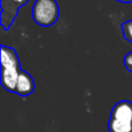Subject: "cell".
<instances>
[{
  "mask_svg": "<svg viewBox=\"0 0 132 132\" xmlns=\"http://www.w3.org/2000/svg\"><path fill=\"white\" fill-rule=\"evenodd\" d=\"M109 132H132V102L122 100L116 103L108 121Z\"/></svg>",
  "mask_w": 132,
  "mask_h": 132,
  "instance_id": "obj_2",
  "label": "cell"
},
{
  "mask_svg": "<svg viewBox=\"0 0 132 132\" xmlns=\"http://www.w3.org/2000/svg\"><path fill=\"white\" fill-rule=\"evenodd\" d=\"M124 65L126 69L130 72H132V52L128 53L124 58Z\"/></svg>",
  "mask_w": 132,
  "mask_h": 132,
  "instance_id": "obj_7",
  "label": "cell"
},
{
  "mask_svg": "<svg viewBox=\"0 0 132 132\" xmlns=\"http://www.w3.org/2000/svg\"><path fill=\"white\" fill-rule=\"evenodd\" d=\"M33 21L41 27L53 26L59 18V5L56 0H35L32 6Z\"/></svg>",
  "mask_w": 132,
  "mask_h": 132,
  "instance_id": "obj_3",
  "label": "cell"
},
{
  "mask_svg": "<svg viewBox=\"0 0 132 132\" xmlns=\"http://www.w3.org/2000/svg\"><path fill=\"white\" fill-rule=\"evenodd\" d=\"M20 6L13 0H1V26L8 30L18 15Z\"/></svg>",
  "mask_w": 132,
  "mask_h": 132,
  "instance_id": "obj_4",
  "label": "cell"
},
{
  "mask_svg": "<svg viewBox=\"0 0 132 132\" xmlns=\"http://www.w3.org/2000/svg\"><path fill=\"white\" fill-rule=\"evenodd\" d=\"M117 1L122 2V3H130V2H132V0H117Z\"/></svg>",
  "mask_w": 132,
  "mask_h": 132,
  "instance_id": "obj_9",
  "label": "cell"
},
{
  "mask_svg": "<svg viewBox=\"0 0 132 132\" xmlns=\"http://www.w3.org/2000/svg\"><path fill=\"white\" fill-rule=\"evenodd\" d=\"M34 89H35V84H34L33 77L27 71L21 70L18 77V81H16L15 94L22 97H26L32 94Z\"/></svg>",
  "mask_w": 132,
  "mask_h": 132,
  "instance_id": "obj_5",
  "label": "cell"
},
{
  "mask_svg": "<svg viewBox=\"0 0 132 132\" xmlns=\"http://www.w3.org/2000/svg\"><path fill=\"white\" fill-rule=\"evenodd\" d=\"M121 28L123 32V37L132 43V20L123 23L121 25Z\"/></svg>",
  "mask_w": 132,
  "mask_h": 132,
  "instance_id": "obj_6",
  "label": "cell"
},
{
  "mask_svg": "<svg viewBox=\"0 0 132 132\" xmlns=\"http://www.w3.org/2000/svg\"><path fill=\"white\" fill-rule=\"evenodd\" d=\"M13 1H14V2H15V3L21 7V6L25 5L26 3H28V1H29V0H13Z\"/></svg>",
  "mask_w": 132,
  "mask_h": 132,
  "instance_id": "obj_8",
  "label": "cell"
},
{
  "mask_svg": "<svg viewBox=\"0 0 132 132\" xmlns=\"http://www.w3.org/2000/svg\"><path fill=\"white\" fill-rule=\"evenodd\" d=\"M19 57L15 50L10 46L1 45V86L8 92L15 93L16 81L21 72Z\"/></svg>",
  "mask_w": 132,
  "mask_h": 132,
  "instance_id": "obj_1",
  "label": "cell"
}]
</instances>
